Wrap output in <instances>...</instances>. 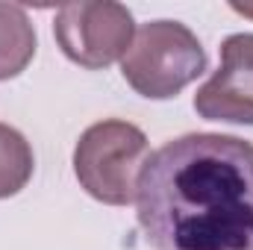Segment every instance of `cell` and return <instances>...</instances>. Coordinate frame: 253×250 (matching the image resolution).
Listing matches in <instances>:
<instances>
[{
    "label": "cell",
    "instance_id": "1",
    "mask_svg": "<svg viewBox=\"0 0 253 250\" xmlns=\"http://www.w3.org/2000/svg\"><path fill=\"white\" fill-rule=\"evenodd\" d=\"M153 250H253V144L189 132L150 153L135 194Z\"/></svg>",
    "mask_w": 253,
    "mask_h": 250
},
{
    "label": "cell",
    "instance_id": "2",
    "mask_svg": "<svg viewBox=\"0 0 253 250\" xmlns=\"http://www.w3.org/2000/svg\"><path fill=\"white\" fill-rule=\"evenodd\" d=\"M147 159V135L129 121L106 118L80 135L74 147V177L94 200L106 206H129L135 203Z\"/></svg>",
    "mask_w": 253,
    "mask_h": 250
},
{
    "label": "cell",
    "instance_id": "3",
    "mask_svg": "<svg viewBox=\"0 0 253 250\" xmlns=\"http://www.w3.org/2000/svg\"><path fill=\"white\" fill-rule=\"evenodd\" d=\"M206 71L200 39L180 21L141 24L121 59L126 85L147 100H171Z\"/></svg>",
    "mask_w": 253,
    "mask_h": 250
},
{
    "label": "cell",
    "instance_id": "4",
    "mask_svg": "<svg viewBox=\"0 0 253 250\" xmlns=\"http://www.w3.org/2000/svg\"><path fill=\"white\" fill-rule=\"evenodd\" d=\"M53 36L74 65L100 71L124 59L135 36V21L132 12L115 0H80L65 3L56 12Z\"/></svg>",
    "mask_w": 253,
    "mask_h": 250
},
{
    "label": "cell",
    "instance_id": "5",
    "mask_svg": "<svg viewBox=\"0 0 253 250\" xmlns=\"http://www.w3.org/2000/svg\"><path fill=\"white\" fill-rule=\"evenodd\" d=\"M194 112L206 121L253 126V33L221 44V68L197 88Z\"/></svg>",
    "mask_w": 253,
    "mask_h": 250
},
{
    "label": "cell",
    "instance_id": "6",
    "mask_svg": "<svg viewBox=\"0 0 253 250\" xmlns=\"http://www.w3.org/2000/svg\"><path fill=\"white\" fill-rule=\"evenodd\" d=\"M36 27L15 3H0V83L15 80L36 56Z\"/></svg>",
    "mask_w": 253,
    "mask_h": 250
},
{
    "label": "cell",
    "instance_id": "7",
    "mask_svg": "<svg viewBox=\"0 0 253 250\" xmlns=\"http://www.w3.org/2000/svg\"><path fill=\"white\" fill-rule=\"evenodd\" d=\"M36 156L30 141L9 124H0V200L15 197L33 180Z\"/></svg>",
    "mask_w": 253,
    "mask_h": 250
}]
</instances>
